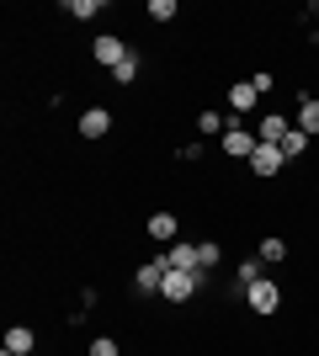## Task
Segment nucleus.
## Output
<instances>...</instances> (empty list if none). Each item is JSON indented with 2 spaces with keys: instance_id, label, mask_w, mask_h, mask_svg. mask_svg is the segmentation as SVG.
<instances>
[{
  "instance_id": "16",
  "label": "nucleus",
  "mask_w": 319,
  "mask_h": 356,
  "mask_svg": "<svg viewBox=\"0 0 319 356\" xmlns=\"http://www.w3.org/2000/svg\"><path fill=\"white\" fill-rule=\"evenodd\" d=\"M256 255H261V261H266V266H277V261L288 255V245H282V239L272 234V239H261V250H256Z\"/></svg>"
},
{
  "instance_id": "15",
  "label": "nucleus",
  "mask_w": 319,
  "mask_h": 356,
  "mask_svg": "<svg viewBox=\"0 0 319 356\" xmlns=\"http://www.w3.org/2000/svg\"><path fill=\"white\" fill-rule=\"evenodd\" d=\"M277 149H282V154L293 160V154H304V149H309V134H304V128H288V138H282Z\"/></svg>"
},
{
  "instance_id": "23",
  "label": "nucleus",
  "mask_w": 319,
  "mask_h": 356,
  "mask_svg": "<svg viewBox=\"0 0 319 356\" xmlns=\"http://www.w3.org/2000/svg\"><path fill=\"white\" fill-rule=\"evenodd\" d=\"M250 86H256V96H266V90H272V74L256 70V74H250Z\"/></svg>"
},
{
  "instance_id": "25",
  "label": "nucleus",
  "mask_w": 319,
  "mask_h": 356,
  "mask_svg": "<svg viewBox=\"0 0 319 356\" xmlns=\"http://www.w3.org/2000/svg\"><path fill=\"white\" fill-rule=\"evenodd\" d=\"M314 186H319V181H314Z\"/></svg>"
},
{
  "instance_id": "24",
  "label": "nucleus",
  "mask_w": 319,
  "mask_h": 356,
  "mask_svg": "<svg viewBox=\"0 0 319 356\" xmlns=\"http://www.w3.org/2000/svg\"><path fill=\"white\" fill-rule=\"evenodd\" d=\"M314 43H319V27H314Z\"/></svg>"
},
{
  "instance_id": "7",
  "label": "nucleus",
  "mask_w": 319,
  "mask_h": 356,
  "mask_svg": "<svg viewBox=\"0 0 319 356\" xmlns=\"http://www.w3.org/2000/svg\"><path fill=\"white\" fill-rule=\"evenodd\" d=\"M149 239H160V245H176V239H181V223H176V213H154V218H149Z\"/></svg>"
},
{
  "instance_id": "14",
  "label": "nucleus",
  "mask_w": 319,
  "mask_h": 356,
  "mask_svg": "<svg viewBox=\"0 0 319 356\" xmlns=\"http://www.w3.org/2000/svg\"><path fill=\"white\" fill-rule=\"evenodd\" d=\"M261 266H266L261 255H256V261H245V266L234 271V287H240V293H245V287H250V282H261V277H266V271H261Z\"/></svg>"
},
{
  "instance_id": "4",
  "label": "nucleus",
  "mask_w": 319,
  "mask_h": 356,
  "mask_svg": "<svg viewBox=\"0 0 319 356\" xmlns=\"http://www.w3.org/2000/svg\"><path fill=\"white\" fill-rule=\"evenodd\" d=\"M282 160H288V154H282L277 144H256V154H250V170H256V176H277V170H282Z\"/></svg>"
},
{
  "instance_id": "11",
  "label": "nucleus",
  "mask_w": 319,
  "mask_h": 356,
  "mask_svg": "<svg viewBox=\"0 0 319 356\" xmlns=\"http://www.w3.org/2000/svg\"><path fill=\"white\" fill-rule=\"evenodd\" d=\"M32 341H38V335H32L27 325H11V330H6V351H11V356H32Z\"/></svg>"
},
{
  "instance_id": "12",
  "label": "nucleus",
  "mask_w": 319,
  "mask_h": 356,
  "mask_svg": "<svg viewBox=\"0 0 319 356\" xmlns=\"http://www.w3.org/2000/svg\"><path fill=\"white\" fill-rule=\"evenodd\" d=\"M298 128H304L309 138L319 134V102H314V96H309V90H304V96H298Z\"/></svg>"
},
{
  "instance_id": "1",
  "label": "nucleus",
  "mask_w": 319,
  "mask_h": 356,
  "mask_svg": "<svg viewBox=\"0 0 319 356\" xmlns=\"http://www.w3.org/2000/svg\"><path fill=\"white\" fill-rule=\"evenodd\" d=\"M197 287H202V271H165V287H160V293H165L170 303H186Z\"/></svg>"
},
{
  "instance_id": "9",
  "label": "nucleus",
  "mask_w": 319,
  "mask_h": 356,
  "mask_svg": "<svg viewBox=\"0 0 319 356\" xmlns=\"http://www.w3.org/2000/svg\"><path fill=\"white\" fill-rule=\"evenodd\" d=\"M288 128H293V122L282 118V112H266V118H261V144H282Z\"/></svg>"
},
{
  "instance_id": "21",
  "label": "nucleus",
  "mask_w": 319,
  "mask_h": 356,
  "mask_svg": "<svg viewBox=\"0 0 319 356\" xmlns=\"http://www.w3.org/2000/svg\"><path fill=\"white\" fill-rule=\"evenodd\" d=\"M197 261H202V271L218 266V245H197Z\"/></svg>"
},
{
  "instance_id": "19",
  "label": "nucleus",
  "mask_w": 319,
  "mask_h": 356,
  "mask_svg": "<svg viewBox=\"0 0 319 356\" xmlns=\"http://www.w3.org/2000/svg\"><path fill=\"white\" fill-rule=\"evenodd\" d=\"M149 16L154 22H170V16H176V0H149Z\"/></svg>"
},
{
  "instance_id": "8",
  "label": "nucleus",
  "mask_w": 319,
  "mask_h": 356,
  "mask_svg": "<svg viewBox=\"0 0 319 356\" xmlns=\"http://www.w3.org/2000/svg\"><path fill=\"white\" fill-rule=\"evenodd\" d=\"M165 261H149V266H138V277H133V287L138 293H160V287H165Z\"/></svg>"
},
{
  "instance_id": "22",
  "label": "nucleus",
  "mask_w": 319,
  "mask_h": 356,
  "mask_svg": "<svg viewBox=\"0 0 319 356\" xmlns=\"http://www.w3.org/2000/svg\"><path fill=\"white\" fill-rule=\"evenodd\" d=\"M91 356H117V341H112V335H101V341L91 346Z\"/></svg>"
},
{
  "instance_id": "17",
  "label": "nucleus",
  "mask_w": 319,
  "mask_h": 356,
  "mask_svg": "<svg viewBox=\"0 0 319 356\" xmlns=\"http://www.w3.org/2000/svg\"><path fill=\"white\" fill-rule=\"evenodd\" d=\"M112 80H117V86H133V80H138V54H128V59L112 70Z\"/></svg>"
},
{
  "instance_id": "6",
  "label": "nucleus",
  "mask_w": 319,
  "mask_h": 356,
  "mask_svg": "<svg viewBox=\"0 0 319 356\" xmlns=\"http://www.w3.org/2000/svg\"><path fill=\"white\" fill-rule=\"evenodd\" d=\"M112 134V112L106 106H91L85 118H80V138H106Z\"/></svg>"
},
{
  "instance_id": "18",
  "label": "nucleus",
  "mask_w": 319,
  "mask_h": 356,
  "mask_svg": "<svg viewBox=\"0 0 319 356\" xmlns=\"http://www.w3.org/2000/svg\"><path fill=\"white\" fill-rule=\"evenodd\" d=\"M64 11H69V16H80V22H91V16L101 11V6H96V0H69V6H64Z\"/></svg>"
},
{
  "instance_id": "2",
  "label": "nucleus",
  "mask_w": 319,
  "mask_h": 356,
  "mask_svg": "<svg viewBox=\"0 0 319 356\" xmlns=\"http://www.w3.org/2000/svg\"><path fill=\"white\" fill-rule=\"evenodd\" d=\"M245 303H250L256 314H272L277 303H282V293H277V282H272V277H261V282H250V287H245Z\"/></svg>"
},
{
  "instance_id": "10",
  "label": "nucleus",
  "mask_w": 319,
  "mask_h": 356,
  "mask_svg": "<svg viewBox=\"0 0 319 356\" xmlns=\"http://www.w3.org/2000/svg\"><path fill=\"white\" fill-rule=\"evenodd\" d=\"M256 144H261V138H250L245 128H229V134H224V149H229V154H240V160H250Z\"/></svg>"
},
{
  "instance_id": "13",
  "label": "nucleus",
  "mask_w": 319,
  "mask_h": 356,
  "mask_svg": "<svg viewBox=\"0 0 319 356\" xmlns=\"http://www.w3.org/2000/svg\"><path fill=\"white\" fill-rule=\"evenodd\" d=\"M229 106H234V112H250V106H256V86H250V80H240V86L229 90Z\"/></svg>"
},
{
  "instance_id": "3",
  "label": "nucleus",
  "mask_w": 319,
  "mask_h": 356,
  "mask_svg": "<svg viewBox=\"0 0 319 356\" xmlns=\"http://www.w3.org/2000/svg\"><path fill=\"white\" fill-rule=\"evenodd\" d=\"M91 59L106 64V70H117V64L128 59V43H122V38H112V32H101V38H96V48H91Z\"/></svg>"
},
{
  "instance_id": "5",
  "label": "nucleus",
  "mask_w": 319,
  "mask_h": 356,
  "mask_svg": "<svg viewBox=\"0 0 319 356\" xmlns=\"http://www.w3.org/2000/svg\"><path fill=\"white\" fill-rule=\"evenodd\" d=\"M165 266H170V271H202V261H197V245L176 239V245L165 250Z\"/></svg>"
},
{
  "instance_id": "20",
  "label": "nucleus",
  "mask_w": 319,
  "mask_h": 356,
  "mask_svg": "<svg viewBox=\"0 0 319 356\" xmlns=\"http://www.w3.org/2000/svg\"><path fill=\"white\" fill-rule=\"evenodd\" d=\"M197 128H202V134H218V128H224V118H218V112H202V118H197Z\"/></svg>"
}]
</instances>
